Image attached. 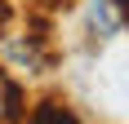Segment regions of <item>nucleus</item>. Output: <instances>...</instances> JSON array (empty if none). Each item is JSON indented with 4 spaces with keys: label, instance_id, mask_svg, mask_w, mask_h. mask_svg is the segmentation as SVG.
Wrapping results in <instances>:
<instances>
[{
    "label": "nucleus",
    "instance_id": "2",
    "mask_svg": "<svg viewBox=\"0 0 129 124\" xmlns=\"http://www.w3.org/2000/svg\"><path fill=\"white\" fill-rule=\"evenodd\" d=\"M22 115V89L5 67H0V120H18Z\"/></svg>",
    "mask_w": 129,
    "mask_h": 124
},
{
    "label": "nucleus",
    "instance_id": "1",
    "mask_svg": "<svg viewBox=\"0 0 129 124\" xmlns=\"http://www.w3.org/2000/svg\"><path fill=\"white\" fill-rule=\"evenodd\" d=\"M120 22H125L120 0H89V27L98 31V36H111Z\"/></svg>",
    "mask_w": 129,
    "mask_h": 124
}]
</instances>
